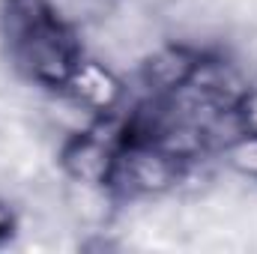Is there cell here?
Instances as JSON below:
<instances>
[{"mask_svg": "<svg viewBox=\"0 0 257 254\" xmlns=\"http://www.w3.org/2000/svg\"><path fill=\"white\" fill-rule=\"evenodd\" d=\"M117 156L120 153L108 141H102L93 132H81L66 141L63 153H60V165L72 183L111 186L114 171H117Z\"/></svg>", "mask_w": 257, "mask_h": 254, "instance_id": "6da1fadb", "label": "cell"}, {"mask_svg": "<svg viewBox=\"0 0 257 254\" xmlns=\"http://www.w3.org/2000/svg\"><path fill=\"white\" fill-rule=\"evenodd\" d=\"M66 87L75 93L78 105L90 108L93 114H111V108L123 96V87L114 78V72L96 60H78Z\"/></svg>", "mask_w": 257, "mask_h": 254, "instance_id": "7a4b0ae2", "label": "cell"}, {"mask_svg": "<svg viewBox=\"0 0 257 254\" xmlns=\"http://www.w3.org/2000/svg\"><path fill=\"white\" fill-rule=\"evenodd\" d=\"M197 57L189 48L180 45H168L162 51H156L147 63H144V81L153 93H177L183 84H189L192 72L197 69Z\"/></svg>", "mask_w": 257, "mask_h": 254, "instance_id": "3957f363", "label": "cell"}, {"mask_svg": "<svg viewBox=\"0 0 257 254\" xmlns=\"http://www.w3.org/2000/svg\"><path fill=\"white\" fill-rule=\"evenodd\" d=\"M224 159H227V165H230L239 177L257 180V132H242V135H236V138L224 147Z\"/></svg>", "mask_w": 257, "mask_h": 254, "instance_id": "277c9868", "label": "cell"}, {"mask_svg": "<svg viewBox=\"0 0 257 254\" xmlns=\"http://www.w3.org/2000/svg\"><path fill=\"white\" fill-rule=\"evenodd\" d=\"M236 114L245 132H257V90H245L236 102Z\"/></svg>", "mask_w": 257, "mask_h": 254, "instance_id": "5b68a950", "label": "cell"}, {"mask_svg": "<svg viewBox=\"0 0 257 254\" xmlns=\"http://www.w3.org/2000/svg\"><path fill=\"white\" fill-rule=\"evenodd\" d=\"M12 233H15V212L6 203H0V245L12 239Z\"/></svg>", "mask_w": 257, "mask_h": 254, "instance_id": "8992f818", "label": "cell"}]
</instances>
